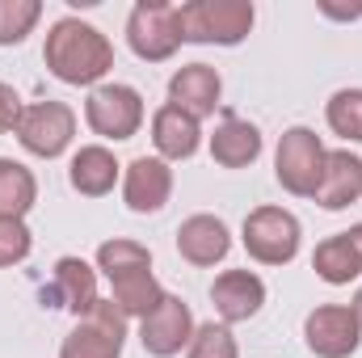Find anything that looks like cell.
Listing matches in <instances>:
<instances>
[{"label":"cell","instance_id":"cell-1","mask_svg":"<svg viewBox=\"0 0 362 358\" xmlns=\"http://www.w3.org/2000/svg\"><path fill=\"white\" fill-rule=\"evenodd\" d=\"M42 59H47V72L64 85H105L110 68H114V47L110 38L81 21V17H59L51 30H47V42H42Z\"/></svg>","mask_w":362,"mask_h":358},{"label":"cell","instance_id":"cell-2","mask_svg":"<svg viewBox=\"0 0 362 358\" xmlns=\"http://www.w3.org/2000/svg\"><path fill=\"white\" fill-rule=\"evenodd\" d=\"M253 21H257L253 0H185V4H177L181 42L236 47L249 38Z\"/></svg>","mask_w":362,"mask_h":358},{"label":"cell","instance_id":"cell-3","mask_svg":"<svg viewBox=\"0 0 362 358\" xmlns=\"http://www.w3.org/2000/svg\"><path fill=\"white\" fill-rule=\"evenodd\" d=\"M325 144L312 127H291L282 131L278 139V152H274V178L286 194L295 198H312L320 190V178H325Z\"/></svg>","mask_w":362,"mask_h":358},{"label":"cell","instance_id":"cell-4","mask_svg":"<svg viewBox=\"0 0 362 358\" xmlns=\"http://www.w3.org/2000/svg\"><path fill=\"white\" fill-rule=\"evenodd\" d=\"M240 241H245V249H249L253 262H262V266H286V262L299 258L303 228H299L295 211H286V207H257V211L245 215Z\"/></svg>","mask_w":362,"mask_h":358},{"label":"cell","instance_id":"cell-5","mask_svg":"<svg viewBox=\"0 0 362 358\" xmlns=\"http://www.w3.org/2000/svg\"><path fill=\"white\" fill-rule=\"evenodd\" d=\"M17 144L30 152V156H42V161H55L72 148L76 139V110L64 105V101H30L21 122H17Z\"/></svg>","mask_w":362,"mask_h":358},{"label":"cell","instance_id":"cell-6","mask_svg":"<svg viewBox=\"0 0 362 358\" xmlns=\"http://www.w3.org/2000/svg\"><path fill=\"white\" fill-rule=\"evenodd\" d=\"M85 122H89L93 135L122 144V139L139 135V127H144V97H139V89H131V85L105 81V85L89 89Z\"/></svg>","mask_w":362,"mask_h":358},{"label":"cell","instance_id":"cell-7","mask_svg":"<svg viewBox=\"0 0 362 358\" xmlns=\"http://www.w3.org/2000/svg\"><path fill=\"white\" fill-rule=\"evenodd\" d=\"M122 346H127V316L110 299H97L85 316H76L72 333L59 346V358H122Z\"/></svg>","mask_w":362,"mask_h":358},{"label":"cell","instance_id":"cell-8","mask_svg":"<svg viewBox=\"0 0 362 358\" xmlns=\"http://www.w3.org/2000/svg\"><path fill=\"white\" fill-rule=\"evenodd\" d=\"M127 42L139 59L148 64H165L173 59L181 47V30H177V4L165 0H139L127 17Z\"/></svg>","mask_w":362,"mask_h":358},{"label":"cell","instance_id":"cell-9","mask_svg":"<svg viewBox=\"0 0 362 358\" xmlns=\"http://www.w3.org/2000/svg\"><path fill=\"white\" fill-rule=\"evenodd\" d=\"M303 342L316 358H350L362 346V325L350 304H320L303 321Z\"/></svg>","mask_w":362,"mask_h":358},{"label":"cell","instance_id":"cell-10","mask_svg":"<svg viewBox=\"0 0 362 358\" xmlns=\"http://www.w3.org/2000/svg\"><path fill=\"white\" fill-rule=\"evenodd\" d=\"M194 312L181 295H165L144 321H139V346L152 358H173L181 350H189L194 342Z\"/></svg>","mask_w":362,"mask_h":358},{"label":"cell","instance_id":"cell-11","mask_svg":"<svg viewBox=\"0 0 362 358\" xmlns=\"http://www.w3.org/2000/svg\"><path fill=\"white\" fill-rule=\"evenodd\" d=\"M173 198V169L160 156H135L122 169V202L135 215H156Z\"/></svg>","mask_w":362,"mask_h":358},{"label":"cell","instance_id":"cell-12","mask_svg":"<svg viewBox=\"0 0 362 358\" xmlns=\"http://www.w3.org/2000/svg\"><path fill=\"white\" fill-rule=\"evenodd\" d=\"M211 304H215L219 325L253 321V316L266 308V282H262L253 270H223V274L211 282Z\"/></svg>","mask_w":362,"mask_h":358},{"label":"cell","instance_id":"cell-13","mask_svg":"<svg viewBox=\"0 0 362 358\" xmlns=\"http://www.w3.org/2000/svg\"><path fill=\"white\" fill-rule=\"evenodd\" d=\"M219 97H223V81H219V72L211 64H185L169 81V105H177L181 114H189L194 122L211 118Z\"/></svg>","mask_w":362,"mask_h":358},{"label":"cell","instance_id":"cell-14","mask_svg":"<svg viewBox=\"0 0 362 358\" xmlns=\"http://www.w3.org/2000/svg\"><path fill=\"white\" fill-rule=\"evenodd\" d=\"M177 253L189 266H219L232 253V232L219 215H189L177 228Z\"/></svg>","mask_w":362,"mask_h":358},{"label":"cell","instance_id":"cell-15","mask_svg":"<svg viewBox=\"0 0 362 358\" xmlns=\"http://www.w3.org/2000/svg\"><path fill=\"white\" fill-rule=\"evenodd\" d=\"M312 198H316L325 211H346V207L362 202V156L358 152H350V148L329 152L320 190H316Z\"/></svg>","mask_w":362,"mask_h":358},{"label":"cell","instance_id":"cell-16","mask_svg":"<svg viewBox=\"0 0 362 358\" xmlns=\"http://www.w3.org/2000/svg\"><path fill=\"white\" fill-rule=\"evenodd\" d=\"M202 144V122H194L189 114H181L177 105H160L152 114V148L156 156L169 165V161H189Z\"/></svg>","mask_w":362,"mask_h":358},{"label":"cell","instance_id":"cell-17","mask_svg":"<svg viewBox=\"0 0 362 358\" xmlns=\"http://www.w3.org/2000/svg\"><path fill=\"white\" fill-rule=\"evenodd\" d=\"M118 178H122V165H118L114 152L101 148V144L81 148V152L72 156V165H68V181H72V190L85 194V198H105V194L118 185Z\"/></svg>","mask_w":362,"mask_h":358},{"label":"cell","instance_id":"cell-18","mask_svg":"<svg viewBox=\"0 0 362 358\" xmlns=\"http://www.w3.org/2000/svg\"><path fill=\"white\" fill-rule=\"evenodd\" d=\"M262 156V131L245 118H223L211 135V161L223 169H249Z\"/></svg>","mask_w":362,"mask_h":358},{"label":"cell","instance_id":"cell-19","mask_svg":"<svg viewBox=\"0 0 362 358\" xmlns=\"http://www.w3.org/2000/svg\"><path fill=\"white\" fill-rule=\"evenodd\" d=\"M59 308H72L76 316H85L97 304V270L85 258H59L55 262V291Z\"/></svg>","mask_w":362,"mask_h":358},{"label":"cell","instance_id":"cell-20","mask_svg":"<svg viewBox=\"0 0 362 358\" xmlns=\"http://www.w3.org/2000/svg\"><path fill=\"white\" fill-rule=\"evenodd\" d=\"M34 202H38V178L21 161L0 156V219H25Z\"/></svg>","mask_w":362,"mask_h":358},{"label":"cell","instance_id":"cell-21","mask_svg":"<svg viewBox=\"0 0 362 358\" xmlns=\"http://www.w3.org/2000/svg\"><path fill=\"white\" fill-rule=\"evenodd\" d=\"M312 270H316V278H325L329 287H350V282L358 278L362 266H358V258H354V249H350V241H346V232H337V236H329V241L316 245Z\"/></svg>","mask_w":362,"mask_h":358},{"label":"cell","instance_id":"cell-22","mask_svg":"<svg viewBox=\"0 0 362 358\" xmlns=\"http://www.w3.org/2000/svg\"><path fill=\"white\" fill-rule=\"evenodd\" d=\"M325 118H329V131L362 144V89H337L325 105Z\"/></svg>","mask_w":362,"mask_h":358},{"label":"cell","instance_id":"cell-23","mask_svg":"<svg viewBox=\"0 0 362 358\" xmlns=\"http://www.w3.org/2000/svg\"><path fill=\"white\" fill-rule=\"evenodd\" d=\"M38 17H42L38 0H0V47L25 42V34H34Z\"/></svg>","mask_w":362,"mask_h":358},{"label":"cell","instance_id":"cell-24","mask_svg":"<svg viewBox=\"0 0 362 358\" xmlns=\"http://www.w3.org/2000/svg\"><path fill=\"white\" fill-rule=\"evenodd\" d=\"M185 358H240V346H236V337H232L228 325L206 321V325L194 329V342H189Z\"/></svg>","mask_w":362,"mask_h":358},{"label":"cell","instance_id":"cell-25","mask_svg":"<svg viewBox=\"0 0 362 358\" xmlns=\"http://www.w3.org/2000/svg\"><path fill=\"white\" fill-rule=\"evenodd\" d=\"M34 249V236L25 228V219H0V270L21 266Z\"/></svg>","mask_w":362,"mask_h":358},{"label":"cell","instance_id":"cell-26","mask_svg":"<svg viewBox=\"0 0 362 358\" xmlns=\"http://www.w3.org/2000/svg\"><path fill=\"white\" fill-rule=\"evenodd\" d=\"M21 114H25L21 93L13 89V85H4V81H0V135H4V131H17Z\"/></svg>","mask_w":362,"mask_h":358},{"label":"cell","instance_id":"cell-27","mask_svg":"<svg viewBox=\"0 0 362 358\" xmlns=\"http://www.w3.org/2000/svg\"><path fill=\"white\" fill-rule=\"evenodd\" d=\"M346 241H350V249H354V258H358V266H362V224H354L346 232Z\"/></svg>","mask_w":362,"mask_h":358},{"label":"cell","instance_id":"cell-28","mask_svg":"<svg viewBox=\"0 0 362 358\" xmlns=\"http://www.w3.org/2000/svg\"><path fill=\"white\" fill-rule=\"evenodd\" d=\"M350 308H354V316H358V325H362V287L354 291V304H350Z\"/></svg>","mask_w":362,"mask_h":358}]
</instances>
